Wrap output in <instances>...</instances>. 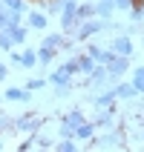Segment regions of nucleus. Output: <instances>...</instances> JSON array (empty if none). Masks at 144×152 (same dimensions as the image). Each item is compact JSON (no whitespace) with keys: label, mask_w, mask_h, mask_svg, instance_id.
<instances>
[{"label":"nucleus","mask_w":144,"mask_h":152,"mask_svg":"<svg viewBox=\"0 0 144 152\" xmlns=\"http://www.w3.org/2000/svg\"><path fill=\"white\" fill-rule=\"evenodd\" d=\"M17 60H23L26 66H32V63H35V55H23V58H17Z\"/></svg>","instance_id":"9"},{"label":"nucleus","mask_w":144,"mask_h":152,"mask_svg":"<svg viewBox=\"0 0 144 152\" xmlns=\"http://www.w3.org/2000/svg\"><path fill=\"white\" fill-rule=\"evenodd\" d=\"M6 3L15 9V12H23V3H20V0H6Z\"/></svg>","instance_id":"8"},{"label":"nucleus","mask_w":144,"mask_h":152,"mask_svg":"<svg viewBox=\"0 0 144 152\" xmlns=\"http://www.w3.org/2000/svg\"><path fill=\"white\" fill-rule=\"evenodd\" d=\"M9 23V20H6V15H0V26H6Z\"/></svg>","instance_id":"10"},{"label":"nucleus","mask_w":144,"mask_h":152,"mask_svg":"<svg viewBox=\"0 0 144 152\" xmlns=\"http://www.w3.org/2000/svg\"><path fill=\"white\" fill-rule=\"evenodd\" d=\"M115 52H118V55H130V40L127 37H118V40H115Z\"/></svg>","instance_id":"3"},{"label":"nucleus","mask_w":144,"mask_h":152,"mask_svg":"<svg viewBox=\"0 0 144 152\" xmlns=\"http://www.w3.org/2000/svg\"><path fill=\"white\" fill-rule=\"evenodd\" d=\"M133 89H144V69L136 72V83H133Z\"/></svg>","instance_id":"4"},{"label":"nucleus","mask_w":144,"mask_h":152,"mask_svg":"<svg viewBox=\"0 0 144 152\" xmlns=\"http://www.w3.org/2000/svg\"><path fill=\"white\" fill-rule=\"evenodd\" d=\"M124 69H127V60H124V58L110 60V72H112V75H118V72H124Z\"/></svg>","instance_id":"2"},{"label":"nucleus","mask_w":144,"mask_h":152,"mask_svg":"<svg viewBox=\"0 0 144 152\" xmlns=\"http://www.w3.org/2000/svg\"><path fill=\"white\" fill-rule=\"evenodd\" d=\"M32 26H38V29L46 26V17H43V15H32Z\"/></svg>","instance_id":"6"},{"label":"nucleus","mask_w":144,"mask_h":152,"mask_svg":"<svg viewBox=\"0 0 144 152\" xmlns=\"http://www.w3.org/2000/svg\"><path fill=\"white\" fill-rule=\"evenodd\" d=\"M98 29H101V26H98V23H86L84 29H81V34H89V32H98Z\"/></svg>","instance_id":"7"},{"label":"nucleus","mask_w":144,"mask_h":152,"mask_svg":"<svg viewBox=\"0 0 144 152\" xmlns=\"http://www.w3.org/2000/svg\"><path fill=\"white\" fill-rule=\"evenodd\" d=\"M9 98H12V101H23V98H29V95H26V92H17V89H9Z\"/></svg>","instance_id":"5"},{"label":"nucleus","mask_w":144,"mask_h":152,"mask_svg":"<svg viewBox=\"0 0 144 152\" xmlns=\"http://www.w3.org/2000/svg\"><path fill=\"white\" fill-rule=\"evenodd\" d=\"M78 126H81V115H78V112H72V115L66 118V124H64V135H66V132H72V129H78Z\"/></svg>","instance_id":"1"}]
</instances>
